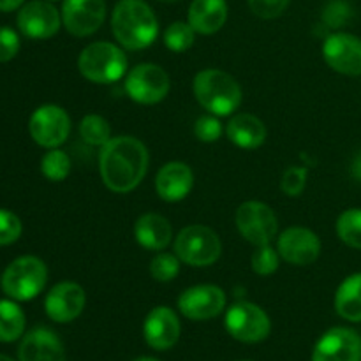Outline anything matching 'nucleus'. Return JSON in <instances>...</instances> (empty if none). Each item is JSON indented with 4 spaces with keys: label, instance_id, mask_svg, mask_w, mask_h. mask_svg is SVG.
<instances>
[{
    "label": "nucleus",
    "instance_id": "393cba45",
    "mask_svg": "<svg viewBox=\"0 0 361 361\" xmlns=\"http://www.w3.org/2000/svg\"><path fill=\"white\" fill-rule=\"evenodd\" d=\"M25 331V314L20 305L0 300V342H14Z\"/></svg>",
    "mask_w": 361,
    "mask_h": 361
},
{
    "label": "nucleus",
    "instance_id": "37998d69",
    "mask_svg": "<svg viewBox=\"0 0 361 361\" xmlns=\"http://www.w3.org/2000/svg\"><path fill=\"white\" fill-rule=\"evenodd\" d=\"M48 2H55V0H48Z\"/></svg>",
    "mask_w": 361,
    "mask_h": 361
},
{
    "label": "nucleus",
    "instance_id": "f3484780",
    "mask_svg": "<svg viewBox=\"0 0 361 361\" xmlns=\"http://www.w3.org/2000/svg\"><path fill=\"white\" fill-rule=\"evenodd\" d=\"M277 250L286 263L307 267L319 257L321 240L307 228H289L279 236Z\"/></svg>",
    "mask_w": 361,
    "mask_h": 361
},
{
    "label": "nucleus",
    "instance_id": "5701e85b",
    "mask_svg": "<svg viewBox=\"0 0 361 361\" xmlns=\"http://www.w3.org/2000/svg\"><path fill=\"white\" fill-rule=\"evenodd\" d=\"M226 134L233 145L245 150L261 147L267 141V127L250 113H238L233 116L226 127Z\"/></svg>",
    "mask_w": 361,
    "mask_h": 361
},
{
    "label": "nucleus",
    "instance_id": "c9c22d12",
    "mask_svg": "<svg viewBox=\"0 0 361 361\" xmlns=\"http://www.w3.org/2000/svg\"><path fill=\"white\" fill-rule=\"evenodd\" d=\"M194 134L203 143H215L222 136V123L212 115L200 116L194 126Z\"/></svg>",
    "mask_w": 361,
    "mask_h": 361
},
{
    "label": "nucleus",
    "instance_id": "e433bc0d",
    "mask_svg": "<svg viewBox=\"0 0 361 361\" xmlns=\"http://www.w3.org/2000/svg\"><path fill=\"white\" fill-rule=\"evenodd\" d=\"M20 51V37L13 28H0V62H9Z\"/></svg>",
    "mask_w": 361,
    "mask_h": 361
},
{
    "label": "nucleus",
    "instance_id": "6ab92c4d",
    "mask_svg": "<svg viewBox=\"0 0 361 361\" xmlns=\"http://www.w3.org/2000/svg\"><path fill=\"white\" fill-rule=\"evenodd\" d=\"M20 361H66L62 341L49 328L37 326L28 331L18 348Z\"/></svg>",
    "mask_w": 361,
    "mask_h": 361
},
{
    "label": "nucleus",
    "instance_id": "72a5a7b5",
    "mask_svg": "<svg viewBox=\"0 0 361 361\" xmlns=\"http://www.w3.org/2000/svg\"><path fill=\"white\" fill-rule=\"evenodd\" d=\"M307 173H309L307 168H295V166L286 169L281 180L282 192L289 197L300 196L307 185Z\"/></svg>",
    "mask_w": 361,
    "mask_h": 361
},
{
    "label": "nucleus",
    "instance_id": "9b49d317",
    "mask_svg": "<svg viewBox=\"0 0 361 361\" xmlns=\"http://www.w3.org/2000/svg\"><path fill=\"white\" fill-rule=\"evenodd\" d=\"M16 23L25 37L42 41L53 37L60 30L62 13H59V9L48 0H32L21 6Z\"/></svg>",
    "mask_w": 361,
    "mask_h": 361
},
{
    "label": "nucleus",
    "instance_id": "ddd939ff",
    "mask_svg": "<svg viewBox=\"0 0 361 361\" xmlns=\"http://www.w3.org/2000/svg\"><path fill=\"white\" fill-rule=\"evenodd\" d=\"M226 295L219 286L201 284L185 289L178 296V310L192 321L214 319L224 310Z\"/></svg>",
    "mask_w": 361,
    "mask_h": 361
},
{
    "label": "nucleus",
    "instance_id": "c756f323",
    "mask_svg": "<svg viewBox=\"0 0 361 361\" xmlns=\"http://www.w3.org/2000/svg\"><path fill=\"white\" fill-rule=\"evenodd\" d=\"M353 16H355V11L348 0H330L321 13L324 27L331 28V30L344 28L353 20Z\"/></svg>",
    "mask_w": 361,
    "mask_h": 361
},
{
    "label": "nucleus",
    "instance_id": "aec40b11",
    "mask_svg": "<svg viewBox=\"0 0 361 361\" xmlns=\"http://www.w3.org/2000/svg\"><path fill=\"white\" fill-rule=\"evenodd\" d=\"M194 187V173L185 162L173 161L162 166L155 176V190L168 203L185 200Z\"/></svg>",
    "mask_w": 361,
    "mask_h": 361
},
{
    "label": "nucleus",
    "instance_id": "c85d7f7f",
    "mask_svg": "<svg viewBox=\"0 0 361 361\" xmlns=\"http://www.w3.org/2000/svg\"><path fill=\"white\" fill-rule=\"evenodd\" d=\"M196 30L189 25V21H173L164 32V44L175 53L187 51L194 44Z\"/></svg>",
    "mask_w": 361,
    "mask_h": 361
},
{
    "label": "nucleus",
    "instance_id": "bb28decb",
    "mask_svg": "<svg viewBox=\"0 0 361 361\" xmlns=\"http://www.w3.org/2000/svg\"><path fill=\"white\" fill-rule=\"evenodd\" d=\"M337 235L351 249L361 250V208H349L337 221Z\"/></svg>",
    "mask_w": 361,
    "mask_h": 361
},
{
    "label": "nucleus",
    "instance_id": "2eb2a0df",
    "mask_svg": "<svg viewBox=\"0 0 361 361\" xmlns=\"http://www.w3.org/2000/svg\"><path fill=\"white\" fill-rule=\"evenodd\" d=\"M312 361H361V337L351 328H331L317 341Z\"/></svg>",
    "mask_w": 361,
    "mask_h": 361
},
{
    "label": "nucleus",
    "instance_id": "473e14b6",
    "mask_svg": "<svg viewBox=\"0 0 361 361\" xmlns=\"http://www.w3.org/2000/svg\"><path fill=\"white\" fill-rule=\"evenodd\" d=\"M23 226L18 215L13 212L0 208V247L11 245L21 236Z\"/></svg>",
    "mask_w": 361,
    "mask_h": 361
},
{
    "label": "nucleus",
    "instance_id": "dca6fc26",
    "mask_svg": "<svg viewBox=\"0 0 361 361\" xmlns=\"http://www.w3.org/2000/svg\"><path fill=\"white\" fill-rule=\"evenodd\" d=\"M87 295L85 289L76 282H59L49 289L44 300V310L55 323H71L83 312Z\"/></svg>",
    "mask_w": 361,
    "mask_h": 361
},
{
    "label": "nucleus",
    "instance_id": "412c9836",
    "mask_svg": "<svg viewBox=\"0 0 361 361\" xmlns=\"http://www.w3.org/2000/svg\"><path fill=\"white\" fill-rule=\"evenodd\" d=\"M189 25L203 35L221 30L228 20L226 0H192L189 6Z\"/></svg>",
    "mask_w": 361,
    "mask_h": 361
},
{
    "label": "nucleus",
    "instance_id": "4468645a",
    "mask_svg": "<svg viewBox=\"0 0 361 361\" xmlns=\"http://www.w3.org/2000/svg\"><path fill=\"white\" fill-rule=\"evenodd\" d=\"M323 56L328 66L345 76L361 74V39L348 32H335L324 39Z\"/></svg>",
    "mask_w": 361,
    "mask_h": 361
},
{
    "label": "nucleus",
    "instance_id": "4be33fe9",
    "mask_svg": "<svg viewBox=\"0 0 361 361\" xmlns=\"http://www.w3.org/2000/svg\"><path fill=\"white\" fill-rule=\"evenodd\" d=\"M173 236L171 224L159 214H145L134 224V238L147 250H164Z\"/></svg>",
    "mask_w": 361,
    "mask_h": 361
},
{
    "label": "nucleus",
    "instance_id": "39448f33",
    "mask_svg": "<svg viewBox=\"0 0 361 361\" xmlns=\"http://www.w3.org/2000/svg\"><path fill=\"white\" fill-rule=\"evenodd\" d=\"M48 268L39 257L21 256L6 268L2 275V289L16 302H28L44 289Z\"/></svg>",
    "mask_w": 361,
    "mask_h": 361
},
{
    "label": "nucleus",
    "instance_id": "a19ab883",
    "mask_svg": "<svg viewBox=\"0 0 361 361\" xmlns=\"http://www.w3.org/2000/svg\"><path fill=\"white\" fill-rule=\"evenodd\" d=\"M0 361H14V360H11L9 356H6V355H0Z\"/></svg>",
    "mask_w": 361,
    "mask_h": 361
},
{
    "label": "nucleus",
    "instance_id": "c03bdc74",
    "mask_svg": "<svg viewBox=\"0 0 361 361\" xmlns=\"http://www.w3.org/2000/svg\"><path fill=\"white\" fill-rule=\"evenodd\" d=\"M243 361H249V360H243Z\"/></svg>",
    "mask_w": 361,
    "mask_h": 361
},
{
    "label": "nucleus",
    "instance_id": "7c9ffc66",
    "mask_svg": "<svg viewBox=\"0 0 361 361\" xmlns=\"http://www.w3.org/2000/svg\"><path fill=\"white\" fill-rule=\"evenodd\" d=\"M180 271V259L176 254L161 252L152 259L150 275L157 282H171Z\"/></svg>",
    "mask_w": 361,
    "mask_h": 361
},
{
    "label": "nucleus",
    "instance_id": "4c0bfd02",
    "mask_svg": "<svg viewBox=\"0 0 361 361\" xmlns=\"http://www.w3.org/2000/svg\"><path fill=\"white\" fill-rule=\"evenodd\" d=\"M25 0H0V11L2 13H11V11H16L23 6Z\"/></svg>",
    "mask_w": 361,
    "mask_h": 361
},
{
    "label": "nucleus",
    "instance_id": "9d476101",
    "mask_svg": "<svg viewBox=\"0 0 361 361\" xmlns=\"http://www.w3.org/2000/svg\"><path fill=\"white\" fill-rule=\"evenodd\" d=\"M28 133L39 147L56 148L69 137L71 118L60 106L44 104L32 113L28 120Z\"/></svg>",
    "mask_w": 361,
    "mask_h": 361
},
{
    "label": "nucleus",
    "instance_id": "0eeeda50",
    "mask_svg": "<svg viewBox=\"0 0 361 361\" xmlns=\"http://www.w3.org/2000/svg\"><path fill=\"white\" fill-rule=\"evenodd\" d=\"M224 324L228 334L243 344L263 342L271 331V321L268 314L250 302H238L229 307Z\"/></svg>",
    "mask_w": 361,
    "mask_h": 361
},
{
    "label": "nucleus",
    "instance_id": "423d86ee",
    "mask_svg": "<svg viewBox=\"0 0 361 361\" xmlns=\"http://www.w3.org/2000/svg\"><path fill=\"white\" fill-rule=\"evenodd\" d=\"M222 252V242L214 229L207 226H187L175 240V254L189 267L204 268L217 263Z\"/></svg>",
    "mask_w": 361,
    "mask_h": 361
},
{
    "label": "nucleus",
    "instance_id": "b1692460",
    "mask_svg": "<svg viewBox=\"0 0 361 361\" xmlns=\"http://www.w3.org/2000/svg\"><path fill=\"white\" fill-rule=\"evenodd\" d=\"M335 310L351 323H361V271L353 274L338 286L335 295Z\"/></svg>",
    "mask_w": 361,
    "mask_h": 361
},
{
    "label": "nucleus",
    "instance_id": "cd10ccee",
    "mask_svg": "<svg viewBox=\"0 0 361 361\" xmlns=\"http://www.w3.org/2000/svg\"><path fill=\"white\" fill-rule=\"evenodd\" d=\"M41 171L49 182H63L71 173V159L59 148H49L41 159Z\"/></svg>",
    "mask_w": 361,
    "mask_h": 361
},
{
    "label": "nucleus",
    "instance_id": "1a4fd4ad",
    "mask_svg": "<svg viewBox=\"0 0 361 361\" xmlns=\"http://www.w3.org/2000/svg\"><path fill=\"white\" fill-rule=\"evenodd\" d=\"M126 92L134 102L155 104L169 92V76L157 63H140L126 78Z\"/></svg>",
    "mask_w": 361,
    "mask_h": 361
},
{
    "label": "nucleus",
    "instance_id": "58836bf2",
    "mask_svg": "<svg viewBox=\"0 0 361 361\" xmlns=\"http://www.w3.org/2000/svg\"><path fill=\"white\" fill-rule=\"evenodd\" d=\"M351 173H353V176H355L356 180H360V182H361V148L358 150V154L355 155V159H353Z\"/></svg>",
    "mask_w": 361,
    "mask_h": 361
},
{
    "label": "nucleus",
    "instance_id": "79ce46f5",
    "mask_svg": "<svg viewBox=\"0 0 361 361\" xmlns=\"http://www.w3.org/2000/svg\"><path fill=\"white\" fill-rule=\"evenodd\" d=\"M157 2H164V4H171V2H178V0H157Z\"/></svg>",
    "mask_w": 361,
    "mask_h": 361
},
{
    "label": "nucleus",
    "instance_id": "a878e982",
    "mask_svg": "<svg viewBox=\"0 0 361 361\" xmlns=\"http://www.w3.org/2000/svg\"><path fill=\"white\" fill-rule=\"evenodd\" d=\"M80 134L90 147H104L111 140V126L101 115H87L80 122Z\"/></svg>",
    "mask_w": 361,
    "mask_h": 361
},
{
    "label": "nucleus",
    "instance_id": "f704fd0d",
    "mask_svg": "<svg viewBox=\"0 0 361 361\" xmlns=\"http://www.w3.org/2000/svg\"><path fill=\"white\" fill-rule=\"evenodd\" d=\"M250 11L263 20H275L289 7L291 0H247Z\"/></svg>",
    "mask_w": 361,
    "mask_h": 361
},
{
    "label": "nucleus",
    "instance_id": "6e6552de",
    "mask_svg": "<svg viewBox=\"0 0 361 361\" xmlns=\"http://www.w3.org/2000/svg\"><path fill=\"white\" fill-rule=\"evenodd\" d=\"M236 228L252 245H267L279 231L274 210L261 201H245L236 210Z\"/></svg>",
    "mask_w": 361,
    "mask_h": 361
},
{
    "label": "nucleus",
    "instance_id": "f03ea898",
    "mask_svg": "<svg viewBox=\"0 0 361 361\" xmlns=\"http://www.w3.org/2000/svg\"><path fill=\"white\" fill-rule=\"evenodd\" d=\"M111 30L126 49L148 48L157 39L159 21L145 0H118L111 14Z\"/></svg>",
    "mask_w": 361,
    "mask_h": 361
},
{
    "label": "nucleus",
    "instance_id": "f8f14e48",
    "mask_svg": "<svg viewBox=\"0 0 361 361\" xmlns=\"http://www.w3.org/2000/svg\"><path fill=\"white\" fill-rule=\"evenodd\" d=\"M106 20V0H63L62 25L74 37L97 32Z\"/></svg>",
    "mask_w": 361,
    "mask_h": 361
},
{
    "label": "nucleus",
    "instance_id": "7ed1b4c3",
    "mask_svg": "<svg viewBox=\"0 0 361 361\" xmlns=\"http://www.w3.org/2000/svg\"><path fill=\"white\" fill-rule=\"evenodd\" d=\"M194 95L215 116H228L242 104V88L231 74L221 69H204L194 76Z\"/></svg>",
    "mask_w": 361,
    "mask_h": 361
},
{
    "label": "nucleus",
    "instance_id": "20e7f679",
    "mask_svg": "<svg viewBox=\"0 0 361 361\" xmlns=\"http://www.w3.org/2000/svg\"><path fill=\"white\" fill-rule=\"evenodd\" d=\"M78 69L92 83H115L126 74L127 56L113 42H92L78 56Z\"/></svg>",
    "mask_w": 361,
    "mask_h": 361
},
{
    "label": "nucleus",
    "instance_id": "a211bd4d",
    "mask_svg": "<svg viewBox=\"0 0 361 361\" xmlns=\"http://www.w3.org/2000/svg\"><path fill=\"white\" fill-rule=\"evenodd\" d=\"M182 326L180 319L169 307H155L150 310L143 324L147 344L155 351H168L178 342Z\"/></svg>",
    "mask_w": 361,
    "mask_h": 361
},
{
    "label": "nucleus",
    "instance_id": "2f4dec72",
    "mask_svg": "<svg viewBox=\"0 0 361 361\" xmlns=\"http://www.w3.org/2000/svg\"><path fill=\"white\" fill-rule=\"evenodd\" d=\"M279 261H281L279 250H275L270 243H267V245H259L254 250L250 264L257 275H271L274 271H277Z\"/></svg>",
    "mask_w": 361,
    "mask_h": 361
},
{
    "label": "nucleus",
    "instance_id": "f257e3e1",
    "mask_svg": "<svg viewBox=\"0 0 361 361\" xmlns=\"http://www.w3.org/2000/svg\"><path fill=\"white\" fill-rule=\"evenodd\" d=\"M148 169V150L137 137L116 136L102 147L99 171L104 185L118 194L130 192L143 182Z\"/></svg>",
    "mask_w": 361,
    "mask_h": 361
},
{
    "label": "nucleus",
    "instance_id": "ea45409f",
    "mask_svg": "<svg viewBox=\"0 0 361 361\" xmlns=\"http://www.w3.org/2000/svg\"><path fill=\"white\" fill-rule=\"evenodd\" d=\"M134 361H159V360H155V358H148V356H145V358H137V360H134Z\"/></svg>",
    "mask_w": 361,
    "mask_h": 361
}]
</instances>
